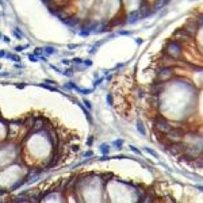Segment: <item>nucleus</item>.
<instances>
[{"label":"nucleus","instance_id":"obj_1","mask_svg":"<svg viewBox=\"0 0 203 203\" xmlns=\"http://www.w3.org/2000/svg\"><path fill=\"white\" fill-rule=\"evenodd\" d=\"M183 53V47L180 45V42H176V41H169L164 47V54L167 57L172 60H176L182 56Z\"/></svg>","mask_w":203,"mask_h":203},{"label":"nucleus","instance_id":"obj_3","mask_svg":"<svg viewBox=\"0 0 203 203\" xmlns=\"http://www.w3.org/2000/svg\"><path fill=\"white\" fill-rule=\"evenodd\" d=\"M173 38L176 39V42H179V41H187V39H191L192 37L190 35L188 32H185L183 29H180V30H176V32L173 34Z\"/></svg>","mask_w":203,"mask_h":203},{"label":"nucleus","instance_id":"obj_4","mask_svg":"<svg viewBox=\"0 0 203 203\" xmlns=\"http://www.w3.org/2000/svg\"><path fill=\"white\" fill-rule=\"evenodd\" d=\"M196 22L195 21H190V22H187V23L184 24V27H183V30H184L185 32H188L190 35L191 37H194V34L196 32Z\"/></svg>","mask_w":203,"mask_h":203},{"label":"nucleus","instance_id":"obj_16","mask_svg":"<svg viewBox=\"0 0 203 203\" xmlns=\"http://www.w3.org/2000/svg\"><path fill=\"white\" fill-rule=\"evenodd\" d=\"M62 64H64V65H69V61H68V60H62Z\"/></svg>","mask_w":203,"mask_h":203},{"label":"nucleus","instance_id":"obj_8","mask_svg":"<svg viewBox=\"0 0 203 203\" xmlns=\"http://www.w3.org/2000/svg\"><path fill=\"white\" fill-rule=\"evenodd\" d=\"M64 75L68 77H71L72 75H73V69H66V71H64Z\"/></svg>","mask_w":203,"mask_h":203},{"label":"nucleus","instance_id":"obj_9","mask_svg":"<svg viewBox=\"0 0 203 203\" xmlns=\"http://www.w3.org/2000/svg\"><path fill=\"white\" fill-rule=\"evenodd\" d=\"M7 57H8V58H11V60H14V61H19V60H21L18 56H15V54H10V56H7Z\"/></svg>","mask_w":203,"mask_h":203},{"label":"nucleus","instance_id":"obj_7","mask_svg":"<svg viewBox=\"0 0 203 203\" xmlns=\"http://www.w3.org/2000/svg\"><path fill=\"white\" fill-rule=\"evenodd\" d=\"M44 52L46 54H54L57 50H56V47H53V46H46V47H44Z\"/></svg>","mask_w":203,"mask_h":203},{"label":"nucleus","instance_id":"obj_11","mask_svg":"<svg viewBox=\"0 0 203 203\" xmlns=\"http://www.w3.org/2000/svg\"><path fill=\"white\" fill-rule=\"evenodd\" d=\"M42 50H44V49H41V47H37V49H35V52H34V53H35L37 56H39V54L42 53Z\"/></svg>","mask_w":203,"mask_h":203},{"label":"nucleus","instance_id":"obj_18","mask_svg":"<svg viewBox=\"0 0 203 203\" xmlns=\"http://www.w3.org/2000/svg\"><path fill=\"white\" fill-rule=\"evenodd\" d=\"M0 38H1V34H0Z\"/></svg>","mask_w":203,"mask_h":203},{"label":"nucleus","instance_id":"obj_15","mask_svg":"<svg viewBox=\"0 0 203 203\" xmlns=\"http://www.w3.org/2000/svg\"><path fill=\"white\" fill-rule=\"evenodd\" d=\"M3 57H6V53L1 50V52H0V58H3Z\"/></svg>","mask_w":203,"mask_h":203},{"label":"nucleus","instance_id":"obj_12","mask_svg":"<svg viewBox=\"0 0 203 203\" xmlns=\"http://www.w3.org/2000/svg\"><path fill=\"white\" fill-rule=\"evenodd\" d=\"M29 60H30V61H34V62H35V61H38V58H37L35 56H31V54H30V56H29Z\"/></svg>","mask_w":203,"mask_h":203},{"label":"nucleus","instance_id":"obj_13","mask_svg":"<svg viewBox=\"0 0 203 203\" xmlns=\"http://www.w3.org/2000/svg\"><path fill=\"white\" fill-rule=\"evenodd\" d=\"M84 65H86V66H91L92 61H91V60H86V61H84Z\"/></svg>","mask_w":203,"mask_h":203},{"label":"nucleus","instance_id":"obj_5","mask_svg":"<svg viewBox=\"0 0 203 203\" xmlns=\"http://www.w3.org/2000/svg\"><path fill=\"white\" fill-rule=\"evenodd\" d=\"M142 18V15H141V12L140 11H134V12H131V14L127 16V23H135L137 21H140V19Z\"/></svg>","mask_w":203,"mask_h":203},{"label":"nucleus","instance_id":"obj_2","mask_svg":"<svg viewBox=\"0 0 203 203\" xmlns=\"http://www.w3.org/2000/svg\"><path fill=\"white\" fill-rule=\"evenodd\" d=\"M172 75H173V71H172L171 66H162L161 69H159V72H157V80H159L160 83H164V81H167L169 77H172Z\"/></svg>","mask_w":203,"mask_h":203},{"label":"nucleus","instance_id":"obj_10","mask_svg":"<svg viewBox=\"0 0 203 203\" xmlns=\"http://www.w3.org/2000/svg\"><path fill=\"white\" fill-rule=\"evenodd\" d=\"M118 34H121V35H131V32L130 31H119Z\"/></svg>","mask_w":203,"mask_h":203},{"label":"nucleus","instance_id":"obj_6","mask_svg":"<svg viewBox=\"0 0 203 203\" xmlns=\"http://www.w3.org/2000/svg\"><path fill=\"white\" fill-rule=\"evenodd\" d=\"M64 23H66L68 26L71 27H76V24H80V21L77 18H69V19H62Z\"/></svg>","mask_w":203,"mask_h":203},{"label":"nucleus","instance_id":"obj_14","mask_svg":"<svg viewBox=\"0 0 203 203\" xmlns=\"http://www.w3.org/2000/svg\"><path fill=\"white\" fill-rule=\"evenodd\" d=\"M73 62L76 65H79V64H81V58H73Z\"/></svg>","mask_w":203,"mask_h":203},{"label":"nucleus","instance_id":"obj_17","mask_svg":"<svg viewBox=\"0 0 203 203\" xmlns=\"http://www.w3.org/2000/svg\"><path fill=\"white\" fill-rule=\"evenodd\" d=\"M75 47H77V45H69V49H75Z\"/></svg>","mask_w":203,"mask_h":203}]
</instances>
